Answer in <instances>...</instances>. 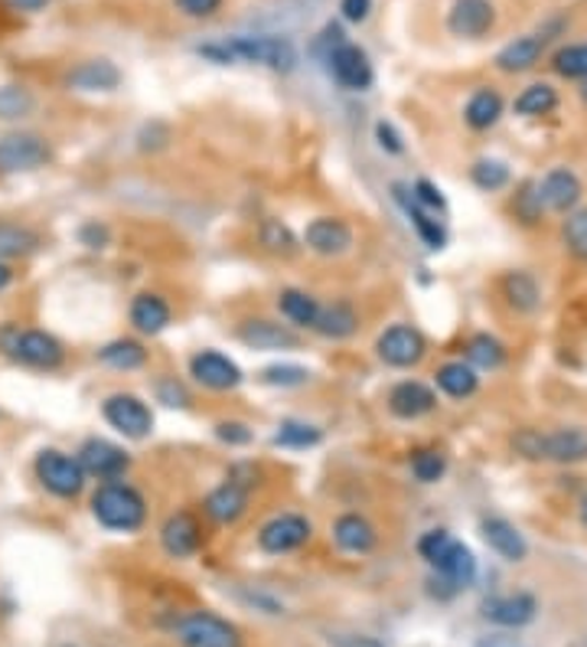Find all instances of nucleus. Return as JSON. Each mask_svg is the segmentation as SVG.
I'll list each match as a JSON object with an SVG mask.
<instances>
[{
	"label": "nucleus",
	"instance_id": "nucleus-1",
	"mask_svg": "<svg viewBox=\"0 0 587 647\" xmlns=\"http://www.w3.org/2000/svg\"><path fill=\"white\" fill-rule=\"evenodd\" d=\"M200 56L229 66V63H251V66H264L274 72H291L297 66V46L287 36H274V33H261V36H233L223 43H206L200 46Z\"/></svg>",
	"mask_w": 587,
	"mask_h": 647
},
{
	"label": "nucleus",
	"instance_id": "nucleus-9",
	"mask_svg": "<svg viewBox=\"0 0 587 647\" xmlns=\"http://www.w3.org/2000/svg\"><path fill=\"white\" fill-rule=\"evenodd\" d=\"M53 160V147L43 134L33 131H10L0 137V177L39 170Z\"/></svg>",
	"mask_w": 587,
	"mask_h": 647
},
{
	"label": "nucleus",
	"instance_id": "nucleus-55",
	"mask_svg": "<svg viewBox=\"0 0 587 647\" xmlns=\"http://www.w3.org/2000/svg\"><path fill=\"white\" fill-rule=\"evenodd\" d=\"M10 281H13V268H10V261L0 259V291H3Z\"/></svg>",
	"mask_w": 587,
	"mask_h": 647
},
{
	"label": "nucleus",
	"instance_id": "nucleus-8",
	"mask_svg": "<svg viewBox=\"0 0 587 647\" xmlns=\"http://www.w3.org/2000/svg\"><path fill=\"white\" fill-rule=\"evenodd\" d=\"M180 647H245L241 632L216 612H190L177 622Z\"/></svg>",
	"mask_w": 587,
	"mask_h": 647
},
{
	"label": "nucleus",
	"instance_id": "nucleus-56",
	"mask_svg": "<svg viewBox=\"0 0 587 647\" xmlns=\"http://www.w3.org/2000/svg\"><path fill=\"white\" fill-rule=\"evenodd\" d=\"M578 511H582V520H585V526H587V491H585V498H582V504H578Z\"/></svg>",
	"mask_w": 587,
	"mask_h": 647
},
{
	"label": "nucleus",
	"instance_id": "nucleus-18",
	"mask_svg": "<svg viewBox=\"0 0 587 647\" xmlns=\"http://www.w3.org/2000/svg\"><path fill=\"white\" fill-rule=\"evenodd\" d=\"M248 501H251V484L248 481H238L235 475H229L216 491L206 494L203 514L213 520V523H219V526H233V523L245 517Z\"/></svg>",
	"mask_w": 587,
	"mask_h": 647
},
{
	"label": "nucleus",
	"instance_id": "nucleus-52",
	"mask_svg": "<svg viewBox=\"0 0 587 647\" xmlns=\"http://www.w3.org/2000/svg\"><path fill=\"white\" fill-rule=\"evenodd\" d=\"M79 239H82V246H89V249H105V246H109V230L99 226V223H86L82 233H79Z\"/></svg>",
	"mask_w": 587,
	"mask_h": 647
},
{
	"label": "nucleus",
	"instance_id": "nucleus-45",
	"mask_svg": "<svg viewBox=\"0 0 587 647\" xmlns=\"http://www.w3.org/2000/svg\"><path fill=\"white\" fill-rule=\"evenodd\" d=\"M545 213H549V210H545V203H542L539 183H526L522 193H516V216H519L526 226H532V223H539Z\"/></svg>",
	"mask_w": 587,
	"mask_h": 647
},
{
	"label": "nucleus",
	"instance_id": "nucleus-13",
	"mask_svg": "<svg viewBox=\"0 0 587 647\" xmlns=\"http://www.w3.org/2000/svg\"><path fill=\"white\" fill-rule=\"evenodd\" d=\"M327 69H330L334 82L347 92H365L375 82V69L369 63V53L347 40L327 53Z\"/></svg>",
	"mask_w": 587,
	"mask_h": 647
},
{
	"label": "nucleus",
	"instance_id": "nucleus-37",
	"mask_svg": "<svg viewBox=\"0 0 587 647\" xmlns=\"http://www.w3.org/2000/svg\"><path fill=\"white\" fill-rule=\"evenodd\" d=\"M467 364L476 370H499L506 364V347L493 334H473L467 341Z\"/></svg>",
	"mask_w": 587,
	"mask_h": 647
},
{
	"label": "nucleus",
	"instance_id": "nucleus-22",
	"mask_svg": "<svg viewBox=\"0 0 587 647\" xmlns=\"http://www.w3.org/2000/svg\"><path fill=\"white\" fill-rule=\"evenodd\" d=\"M127 317H131V327L144 337H157L170 327L173 321V308L163 294L157 291H140L134 294L131 308H127Z\"/></svg>",
	"mask_w": 587,
	"mask_h": 647
},
{
	"label": "nucleus",
	"instance_id": "nucleus-7",
	"mask_svg": "<svg viewBox=\"0 0 587 647\" xmlns=\"http://www.w3.org/2000/svg\"><path fill=\"white\" fill-rule=\"evenodd\" d=\"M33 475L43 484V491H49L59 501H76L86 491V468L76 455H66L59 448H43L33 461Z\"/></svg>",
	"mask_w": 587,
	"mask_h": 647
},
{
	"label": "nucleus",
	"instance_id": "nucleus-48",
	"mask_svg": "<svg viewBox=\"0 0 587 647\" xmlns=\"http://www.w3.org/2000/svg\"><path fill=\"white\" fill-rule=\"evenodd\" d=\"M173 7L190 20H210L223 10V0H173Z\"/></svg>",
	"mask_w": 587,
	"mask_h": 647
},
{
	"label": "nucleus",
	"instance_id": "nucleus-6",
	"mask_svg": "<svg viewBox=\"0 0 587 647\" xmlns=\"http://www.w3.org/2000/svg\"><path fill=\"white\" fill-rule=\"evenodd\" d=\"M565 30H568V20H565V16H552V20H549L545 26H539L535 33H526V36L506 43V46L496 53L493 66H496L499 72H506V76L529 72V69H535V66L542 63V56L549 53V46H552Z\"/></svg>",
	"mask_w": 587,
	"mask_h": 647
},
{
	"label": "nucleus",
	"instance_id": "nucleus-35",
	"mask_svg": "<svg viewBox=\"0 0 587 647\" xmlns=\"http://www.w3.org/2000/svg\"><path fill=\"white\" fill-rule=\"evenodd\" d=\"M434 383L451 399H470L479 389V377H476V367H470L464 360H451V364L438 367Z\"/></svg>",
	"mask_w": 587,
	"mask_h": 647
},
{
	"label": "nucleus",
	"instance_id": "nucleus-28",
	"mask_svg": "<svg viewBox=\"0 0 587 647\" xmlns=\"http://www.w3.org/2000/svg\"><path fill=\"white\" fill-rule=\"evenodd\" d=\"M499 291H503L506 304H509L516 314H535L539 304H542V288H539V281H535L529 271H522V268L506 271V275L499 278Z\"/></svg>",
	"mask_w": 587,
	"mask_h": 647
},
{
	"label": "nucleus",
	"instance_id": "nucleus-33",
	"mask_svg": "<svg viewBox=\"0 0 587 647\" xmlns=\"http://www.w3.org/2000/svg\"><path fill=\"white\" fill-rule=\"evenodd\" d=\"M43 249V236L23 223H10V220H0V259H26L33 253Z\"/></svg>",
	"mask_w": 587,
	"mask_h": 647
},
{
	"label": "nucleus",
	"instance_id": "nucleus-20",
	"mask_svg": "<svg viewBox=\"0 0 587 647\" xmlns=\"http://www.w3.org/2000/svg\"><path fill=\"white\" fill-rule=\"evenodd\" d=\"M496 26L493 0H454L448 10V30L461 40H483Z\"/></svg>",
	"mask_w": 587,
	"mask_h": 647
},
{
	"label": "nucleus",
	"instance_id": "nucleus-50",
	"mask_svg": "<svg viewBox=\"0 0 587 647\" xmlns=\"http://www.w3.org/2000/svg\"><path fill=\"white\" fill-rule=\"evenodd\" d=\"M375 141H379V147L388 150V154H402V150H405L402 134L392 129L388 122H379V125H375Z\"/></svg>",
	"mask_w": 587,
	"mask_h": 647
},
{
	"label": "nucleus",
	"instance_id": "nucleus-47",
	"mask_svg": "<svg viewBox=\"0 0 587 647\" xmlns=\"http://www.w3.org/2000/svg\"><path fill=\"white\" fill-rule=\"evenodd\" d=\"M411 197H415L425 210H431V213H444V210H448L444 193H441L431 180H418V183L411 187Z\"/></svg>",
	"mask_w": 587,
	"mask_h": 647
},
{
	"label": "nucleus",
	"instance_id": "nucleus-11",
	"mask_svg": "<svg viewBox=\"0 0 587 647\" xmlns=\"http://www.w3.org/2000/svg\"><path fill=\"white\" fill-rule=\"evenodd\" d=\"M102 419L115 428L117 435L134 438V442H140V438H147L154 432V412L134 392H112V395H105Z\"/></svg>",
	"mask_w": 587,
	"mask_h": 647
},
{
	"label": "nucleus",
	"instance_id": "nucleus-26",
	"mask_svg": "<svg viewBox=\"0 0 587 647\" xmlns=\"http://www.w3.org/2000/svg\"><path fill=\"white\" fill-rule=\"evenodd\" d=\"M66 86L76 92H115L121 86V69L112 59H86L76 69H69Z\"/></svg>",
	"mask_w": 587,
	"mask_h": 647
},
{
	"label": "nucleus",
	"instance_id": "nucleus-17",
	"mask_svg": "<svg viewBox=\"0 0 587 647\" xmlns=\"http://www.w3.org/2000/svg\"><path fill=\"white\" fill-rule=\"evenodd\" d=\"M190 377L200 383L203 389H213V392H229V389L241 387V367L229 360L226 354L219 350H200L190 357Z\"/></svg>",
	"mask_w": 587,
	"mask_h": 647
},
{
	"label": "nucleus",
	"instance_id": "nucleus-40",
	"mask_svg": "<svg viewBox=\"0 0 587 647\" xmlns=\"http://www.w3.org/2000/svg\"><path fill=\"white\" fill-rule=\"evenodd\" d=\"M36 109V99L26 86H0V122H20Z\"/></svg>",
	"mask_w": 587,
	"mask_h": 647
},
{
	"label": "nucleus",
	"instance_id": "nucleus-32",
	"mask_svg": "<svg viewBox=\"0 0 587 647\" xmlns=\"http://www.w3.org/2000/svg\"><path fill=\"white\" fill-rule=\"evenodd\" d=\"M503 112H506L503 96L493 86H479L467 99V105H464V122L473 131H489L503 119Z\"/></svg>",
	"mask_w": 587,
	"mask_h": 647
},
{
	"label": "nucleus",
	"instance_id": "nucleus-21",
	"mask_svg": "<svg viewBox=\"0 0 587 647\" xmlns=\"http://www.w3.org/2000/svg\"><path fill=\"white\" fill-rule=\"evenodd\" d=\"M238 341L251 350H297L301 347V337L287 324H278V321H268V317L241 321L238 324Z\"/></svg>",
	"mask_w": 587,
	"mask_h": 647
},
{
	"label": "nucleus",
	"instance_id": "nucleus-24",
	"mask_svg": "<svg viewBox=\"0 0 587 647\" xmlns=\"http://www.w3.org/2000/svg\"><path fill=\"white\" fill-rule=\"evenodd\" d=\"M434 405H438L434 389L418 383V380H402V383H395V387L388 389V412L395 419L415 422V419L434 412Z\"/></svg>",
	"mask_w": 587,
	"mask_h": 647
},
{
	"label": "nucleus",
	"instance_id": "nucleus-29",
	"mask_svg": "<svg viewBox=\"0 0 587 647\" xmlns=\"http://www.w3.org/2000/svg\"><path fill=\"white\" fill-rule=\"evenodd\" d=\"M395 197H398V203H402V210H405V216L411 220V226L418 230V236L425 239V246L428 249H444V243H448V233H444V226H441V220H434L438 213H431V210H425L405 187H395Z\"/></svg>",
	"mask_w": 587,
	"mask_h": 647
},
{
	"label": "nucleus",
	"instance_id": "nucleus-27",
	"mask_svg": "<svg viewBox=\"0 0 587 647\" xmlns=\"http://www.w3.org/2000/svg\"><path fill=\"white\" fill-rule=\"evenodd\" d=\"M330 533H334V543H337L343 553H350V556H365V553H372L375 543H379L375 526L362 517V514H340V517L334 520V529H330Z\"/></svg>",
	"mask_w": 587,
	"mask_h": 647
},
{
	"label": "nucleus",
	"instance_id": "nucleus-39",
	"mask_svg": "<svg viewBox=\"0 0 587 647\" xmlns=\"http://www.w3.org/2000/svg\"><path fill=\"white\" fill-rule=\"evenodd\" d=\"M408 465H411L415 481H421V484H438L448 475V458L438 448H418V451H411Z\"/></svg>",
	"mask_w": 587,
	"mask_h": 647
},
{
	"label": "nucleus",
	"instance_id": "nucleus-30",
	"mask_svg": "<svg viewBox=\"0 0 587 647\" xmlns=\"http://www.w3.org/2000/svg\"><path fill=\"white\" fill-rule=\"evenodd\" d=\"M320 308L324 304L311 291H301V288H284L278 294V311L284 314V321H291V327H301V331H314L317 327Z\"/></svg>",
	"mask_w": 587,
	"mask_h": 647
},
{
	"label": "nucleus",
	"instance_id": "nucleus-23",
	"mask_svg": "<svg viewBox=\"0 0 587 647\" xmlns=\"http://www.w3.org/2000/svg\"><path fill=\"white\" fill-rule=\"evenodd\" d=\"M539 602L529 592H512V595H496L483 602V618L499 625V628H522L535 618Z\"/></svg>",
	"mask_w": 587,
	"mask_h": 647
},
{
	"label": "nucleus",
	"instance_id": "nucleus-16",
	"mask_svg": "<svg viewBox=\"0 0 587 647\" xmlns=\"http://www.w3.org/2000/svg\"><path fill=\"white\" fill-rule=\"evenodd\" d=\"M304 246L314 253V256H324V259H340L352 249V230L347 220L340 216H317L307 223L304 230Z\"/></svg>",
	"mask_w": 587,
	"mask_h": 647
},
{
	"label": "nucleus",
	"instance_id": "nucleus-41",
	"mask_svg": "<svg viewBox=\"0 0 587 647\" xmlns=\"http://www.w3.org/2000/svg\"><path fill=\"white\" fill-rule=\"evenodd\" d=\"M562 243L568 249L572 259H578L587 265V210H575L565 216L562 223Z\"/></svg>",
	"mask_w": 587,
	"mask_h": 647
},
{
	"label": "nucleus",
	"instance_id": "nucleus-2",
	"mask_svg": "<svg viewBox=\"0 0 587 647\" xmlns=\"http://www.w3.org/2000/svg\"><path fill=\"white\" fill-rule=\"evenodd\" d=\"M512 448L526 461L545 465H585L587 428L585 425H558V428H519L512 435Z\"/></svg>",
	"mask_w": 587,
	"mask_h": 647
},
{
	"label": "nucleus",
	"instance_id": "nucleus-14",
	"mask_svg": "<svg viewBox=\"0 0 587 647\" xmlns=\"http://www.w3.org/2000/svg\"><path fill=\"white\" fill-rule=\"evenodd\" d=\"M76 458L82 461L86 475L95 481H121L131 468V455L109 438H86Z\"/></svg>",
	"mask_w": 587,
	"mask_h": 647
},
{
	"label": "nucleus",
	"instance_id": "nucleus-5",
	"mask_svg": "<svg viewBox=\"0 0 587 647\" xmlns=\"http://www.w3.org/2000/svg\"><path fill=\"white\" fill-rule=\"evenodd\" d=\"M0 354L7 360H13L16 367H26V370H59L63 360H66V347L49 334V331H39V327H16V324H7L0 327Z\"/></svg>",
	"mask_w": 587,
	"mask_h": 647
},
{
	"label": "nucleus",
	"instance_id": "nucleus-51",
	"mask_svg": "<svg viewBox=\"0 0 587 647\" xmlns=\"http://www.w3.org/2000/svg\"><path fill=\"white\" fill-rule=\"evenodd\" d=\"M340 13L350 23H365L372 13V0H340Z\"/></svg>",
	"mask_w": 587,
	"mask_h": 647
},
{
	"label": "nucleus",
	"instance_id": "nucleus-31",
	"mask_svg": "<svg viewBox=\"0 0 587 647\" xmlns=\"http://www.w3.org/2000/svg\"><path fill=\"white\" fill-rule=\"evenodd\" d=\"M314 331L320 337H327V341H347V337H352L359 331V311L352 308L347 298H340L334 304H324Z\"/></svg>",
	"mask_w": 587,
	"mask_h": 647
},
{
	"label": "nucleus",
	"instance_id": "nucleus-57",
	"mask_svg": "<svg viewBox=\"0 0 587 647\" xmlns=\"http://www.w3.org/2000/svg\"><path fill=\"white\" fill-rule=\"evenodd\" d=\"M355 647H379V645H375V642H369V638H359V645Z\"/></svg>",
	"mask_w": 587,
	"mask_h": 647
},
{
	"label": "nucleus",
	"instance_id": "nucleus-15",
	"mask_svg": "<svg viewBox=\"0 0 587 647\" xmlns=\"http://www.w3.org/2000/svg\"><path fill=\"white\" fill-rule=\"evenodd\" d=\"M539 193L549 213H575L582 197H585V183L572 167H552L542 180H539Z\"/></svg>",
	"mask_w": 587,
	"mask_h": 647
},
{
	"label": "nucleus",
	"instance_id": "nucleus-43",
	"mask_svg": "<svg viewBox=\"0 0 587 647\" xmlns=\"http://www.w3.org/2000/svg\"><path fill=\"white\" fill-rule=\"evenodd\" d=\"M470 180L486 190V193H496L509 183V167L503 160H493V157H479L473 167H470Z\"/></svg>",
	"mask_w": 587,
	"mask_h": 647
},
{
	"label": "nucleus",
	"instance_id": "nucleus-10",
	"mask_svg": "<svg viewBox=\"0 0 587 647\" xmlns=\"http://www.w3.org/2000/svg\"><path fill=\"white\" fill-rule=\"evenodd\" d=\"M375 354L385 367L395 370H411L428 357V341L418 327L411 324H392L379 334L375 341Z\"/></svg>",
	"mask_w": 587,
	"mask_h": 647
},
{
	"label": "nucleus",
	"instance_id": "nucleus-46",
	"mask_svg": "<svg viewBox=\"0 0 587 647\" xmlns=\"http://www.w3.org/2000/svg\"><path fill=\"white\" fill-rule=\"evenodd\" d=\"M307 380H311V370L294 367V364H281V367L261 370V383H268V387H304Z\"/></svg>",
	"mask_w": 587,
	"mask_h": 647
},
{
	"label": "nucleus",
	"instance_id": "nucleus-19",
	"mask_svg": "<svg viewBox=\"0 0 587 647\" xmlns=\"http://www.w3.org/2000/svg\"><path fill=\"white\" fill-rule=\"evenodd\" d=\"M160 546L173 559H190L203 546V523L193 511H177L160 526Z\"/></svg>",
	"mask_w": 587,
	"mask_h": 647
},
{
	"label": "nucleus",
	"instance_id": "nucleus-44",
	"mask_svg": "<svg viewBox=\"0 0 587 647\" xmlns=\"http://www.w3.org/2000/svg\"><path fill=\"white\" fill-rule=\"evenodd\" d=\"M274 445H281V448H314V445H320V428L287 419V422L278 425Z\"/></svg>",
	"mask_w": 587,
	"mask_h": 647
},
{
	"label": "nucleus",
	"instance_id": "nucleus-58",
	"mask_svg": "<svg viewBox=\"0 0 587 647\" xmlns=\"http://www.w3.org/2000/svg\"><path fill=\"white\" fill-rule=\"evenodd\" d=\"M578 92H582V102L587 105V82H582V89H578Z\"/></svg>",
	"mask_w": 587,
	"mask_h": 647
},
{
	"label": "nucleus",
	"instance_id": "nucleus-42",
	"mask_svg": "<svg viewBox=\"0 0 587 647\" xmlns=\"http://www.w3.org/2000/svg\"><path fill=\"white\" fill-rule=\"evenodd\" d=\"M261 246L271 253V256H281V259H291L301 246L294 239V233L281 223V220H264L261 223Z\"/></svg>",
	"mask_w": 587,
	"mask_h": 647
},
{
	"label": "nucleus",
	"instance_id": "nucleus-54",
	"mask_svg": "<svg viewBox=\"0 0 587 647\" xmlns=\"http://www.w3.org/2000/svg\"><path fill=\"white\" fill-rule=\"evenodd\" d=\"M160 399H163L167 405H187V402H190V395L183 392L180 383H177V387H173V383H160Z\"/></svg>",
	"mask_w": 587,
	"mask_h": 647
},
{
	"label": "nucleus",
	"instance_id": "nucleus-38",
	"mask_svg": "<svg viewBox=\"0 0 587 647\" xmlns=\"http://www.w3.org/2000/svg\"><path fill=\"white\" fill-rule=\"evenodd\" d=\"M552 69L562 79L587 82V40L585 43H565L552 53Z\"/></svg>",
	"mask_w": 587,
	"mask_h": 647
},
{
	"label": "nucleus",
	"instance_id": "nucleus-3",
	"mask_svg": "<svg viewBox=\"0 0 587 647\" xmlns=\"http://www.w3.org/2000/svg\"><path fill=\"white\" fill-rule=\"evenodd\" d=\"M418 553L421 559L438 572L441 585H451V592H461L473 585L476 579V559L461 539H454L448 529H428L418 539Z\"/></svg>",
	"mask_w": 587,
	"mask_h": 647
},
{
	"label": "nucleus",
	"instance_id": "nucleus-25",
	"mask_svg": "<svg viewBox=\"0 0 587 647\" xmlns=\"http://www.w3.org/2000/svg\"><path fill=\"white\" fill-rule=\"evenodd\" d=\"M479 533H483L486 546H489L496 556H503L506 562H522V559L529 556L526 536H522V533L516 529V523H509V520L486 517L479 523Z\"/></svg>",
	"mask_w": 587,
	"mask_h": 647
},
{
	"label": "nucleus",
	"instance_id": "nucleus-4",
	"mask_svg": "<svg viewBox=\"0 0 587 647\" xmlns=\"http://www.w3.org/2000/svg\"><path fill=\"white\" fill-rule=\"evenodd\" d=\"M89 507H92V517L99 520V526L112 533H137L147 520L144 494L127 481H102Z\"/></svg>",
	"mask_w": 587,
	"mask_h": 647
},
{
	"label": "nucleus",
	"instance_id": "nucleus-53",
	"mask_svg": "<svg viewBox=\"0 0 587 647\" xmlns=\"http://www.w3.org/2000/svg\"><path fill=\"white\" fill-rule=\"evenodd\" d=\"M7 10H13V13H39V10H46L53 0H0Z\"/></svg>",
	"mask_w": 587,
	"mask_h": 647
},
{
	"label": "nucleus",
	"instance_id": "nucleus-36",
	"mask_svg": "<svg viewBox=\"0 0 587 647\" xmlns=\"http://www.w3.org/2000/svg\"><path fill=\"white\" fill-rule=\"evenodd\" d=\"M555 109H558V92H555V86H549V82H532V86H526V89L516 96V102H512V112L522 115V119H542V115H552Z\"/></svg>",
	"mask_w": 587,
	"mask_h": 647
},
{
	"label": "nucleus",
	"instance_id": "nucleus-34",
	"mask_svg": "<svg viewBox=\"0 0 587 647\" xmlns=\"http://www.w3.org/2000/svg\"><path fill=\"white\" fill-rule=\"evenodd\" d=\"M147 347L134 337H117V341H109L105 347H99V360L112 370H121V373H131V370H140L147 364Z\"/></svg>",
	"mask_w": 587,
	"mask_h": 647
},
{
	"label": "nucleus",
	"instance_id": "nucleus-12",
	"mask_svg": "<svg viewBox=\"0 0 587 647\" xmlns=\"http://www.w3.org/2000/svg\"><path fill=\"white\" fill-rule=\"evenodd\" d=\"M314 536V523L304 514H278L258 529V549L268 556H287L307 546Z\"/></svg>",
	"mask_w": 587,
	"mask_h": 647
},
{
	"label": "nucleus",
	"instance_id": "nucleus-49",
	"mask_svg": "<svg viewBox=\"0 0 587 647\" xmlns=\"http://www.w3.org/2000/svg\"><path fill=\"white\" fill-rule=\"evenodd\" d=\"M216 435L226 442V445H248L251 442V428L245 425V422H216Z\"/></svg>",
	"mask_w": 587,
	"mask_h": 647
}]
</instances>
